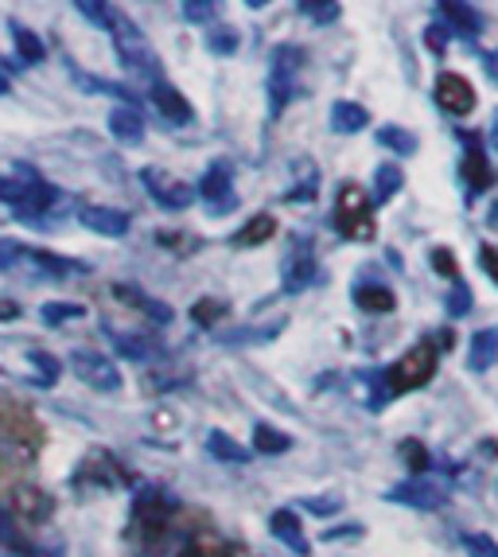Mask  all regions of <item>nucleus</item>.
I'll use <instances>...</instances> for the list:
<instances>
[{
	"label": "nucleus",
	"instance_id": "1",
	"mask_svg": "<svg viewBox=\"0 0 498 557\" xmlns=\"http://www.w3.org/2000/svg\"><path fill=\"white\" fill-rule=\"evenodd\" d=\"M0 355H12V362H0V374H9V379H16V382H28L36 391H51L59 382V374H63V362L51 351H43V347L4 339Z\"/></svg>",
	"mask_w": 498,
	"mask_h": 557
},
{
	"label": "nucleus",
	"instance_id": "2",
	"mask_svg": "<svg viewBox=\"0 0 498 557\" xmlns=\"http://www.w3.org/2000/svg\"><path fill=\"white\" fill-rule=\"evenodd\" d=\"M335 231L351 242H370L378 234V219H374V203L359 184H343L335 196Z\"/></svg>",
	"mask_w": 498,
	"mask_h": 557
},
{
	"label": "nucleus",
	"instance_id": "3",
	"mask_svg": "<svg viewBox=\"0 0 498 557\" xmlns=\"http://www.w3.org/2000/svg\"><path fill=\"white\" fill-rule=\"evenodd\" d=\"M113 44H117V59L125 71H133V75H148L152 83L160 78V59L157 51H152V44L145 39V32L133 24L125 12H117V20H113Z\"/></svg>",
	"mask_w": 498,
	"mask_h": 557
},
{
	"label": "nucleus",
	"instance_id": "4",
	"mask_svg": "<svg viewBox=\"0 0 498 557\" xmlns=\"http://www.w3.org/2000/svg\"><path fill=\"white\" fill-rule=\"evenodd\" d=\"M436 344H416L409 347L406 355L397 362H389V371H386V386L389 394H409V391H421V386H428L436 374Z\"/></svg>",
	"mask_w": 498,
	"mask_h": 557
},
{
	"label": "nucleus",
	"instance_id": "5",
	"mask_svg": "<svg viewBox=\"0 0 498 557\" xmlns=\"http://www.w3.org/2000/svg\"><path fill=\"white\" fill-rule=\"evenodd\" d=\"M304 66V51L296 44H281L273 51V71H269V117H281L296 94V71Z\"/></svg>",
	"mask_w": 498,
	"mask_h": 557
},
{
	"label": "nucleus",
	"instance_id": "6",
	"mask_svg": "<svg viewBox=\"0 0 498 557\" xmlns=\"http://www.w3.org/2000/svg\"><path fill=\"white\" fill-rule=\"evenodd\" d=\"M71 367H74V374L90 386V391H98V394H117L121 391V371L110 355L90 351V347H74Z\"/></svg>",
	"mask_w": 498,
	"mask_h": 557
},
{
	"label": "nucleus",
	"instance_id": "7",
	"mask_svg": "<svg viewBox=\"0 0 498 557\" xmlns=\"http://www.w3.org/2000/svg\"><path fill=\"white\" fill-rule=\"evenodd\" d=\"M140 184H145V191L157 199L164 211H187V207L195 203V187L176 180L172 172H164V168H152V164L140 168Z\"/></svg>",
	"mask_w": 498,
	"mask_h": 557
},
{
	"label": "nucleus",
	"instance_id": "8",
	"mask_svg": "<svg viewBox=\"0 0 498 557\" xmlns=\"http://www.w3.org/2000/svg\"><path fill=\"white\" fill-rule=\"evenodd\" d=\"M179 511V499L164 487H140L137 503H133V519L145 534H160L172 522V515Z\"/></svg>",
	"mask_w": 498,
	"mask_h": 557
},
{
	"label": "nucleus",
	"instance_id": "9",
	"mask_svg": "<svg viewBox=\"0 0 498 557\" xmlns=\"http://www.w3.org/2000/svg\"><path fill=\"white\" fill-rule=\"evenodd\" d=\"M386 499L389 503H406V507H416V511H436V507H444V503H448V492H444L436 480H428V475H413V480L389 487Z\"/></svg>",
	"mask_w": 498,
	"mask_h": 557
},
{
	"label": "nucleus",
	"instance_id": "10",
	"mask_svg": "<svg viewBox=\"0 0 498 557\" xmlns=\"http://www.w3.org/2000/svg\"><path fill=\"white\" fill-rule=\"evenodd\" d=\"M436 106H440L444 113H452V117H468V113L475 110V90H471V83L463 75L444 71V75L436 78Z\"/></svg>",
	"mask_w": 498,
	"mask_h": 557
},
{
	"label": "nucleus",
	"instance_id": "11",
	"mask_svg": "<svg viewBox=\"0 0 498 557\" xmlns=\"http://www.w3.org/2000/svg\"><path fill=\"white\" fill-rule=\"evenodd\" d=\"M199 196L211 203V214H226L234 211L238 196H234V180H231V164H211L207 168L203 184H199Z\"/></svg>",
	"mask_w": 498,
	"mask_h": 557
},
{
	"label": "nucleus",
	"instance_id": "12",
	"mask_svg": "<svg viewBox=\"0 0 498 557\" xmlns=\"http://www.w3.org/2000/svg\"><path fill=\"white\" fill-rule=\"evenodd\" d=\"M78 223H83L86 231L102 234V238H125V234H129V214L117 211V207H102V203L78 207Z\"/></svg>",
	"mask_w": 498,
	"mask_h": 557
},
{
	"label": "nucleus",
	"instance_id": "13",
	"mask_svg": "<svg viewBox=\"0 0 498 557\" xmlns=\"http://www.w3.org/2000/svg\"><path fill=\"white\" fill-rule=\"evenodd\" d=\"M0 557H59V554H47L43 546H36V542L20 530L16 515H12L9 507H0Z\"/></svg>",
	"mask_w": 498,
	"mask_h": 557
},
{
	"label": "nucleus",
	"instance_id": "14",
	"mask_svg": "<svg viewBox=\"0 0 498 557\" xmlns=\"http://www.w3.org/2000/svg\"><path fill=\"white\" fill-rule=\"evenodd\" d=\"M436 24H444L448 32H456V36L463 39H475L483 32V12L471 9V4H456V0H440L436 4Z\"/></svg>",
	"mask_w": 498,
	"mask_h": 557
},
{
	"label": "nucleus",
	"instance_id": "15",
	"mask_svg": "<svg viewBox=\"0 0 498 557\" xmlns=\"http://www.w3.org/2000/svg\"><path fill=\"white\" fill-rule=\"evenodd\" d=\"M148 98H152V106H157V110L164 113L172 125H191V117H195L191 102H187L184 94H179L172 83L157 78V83H152V90H148Z\"/></svg>",
	"mask_w": 498,
	"mask_h": 557
},
{
	"label": "nucleus",
	"instance_id": "16",
	"mask_svg": "<svg viewBox=\"0 0 498 557\" xmlns=\"http://www.w3.org/2000/svg\"><path fill=\"white\" fill-rule=\"evenodd\" d=\"M269 534H273L277 542H285V546L292 549L296 557L312 554V546H308V539H304V527H300L296 511H288V507H281V511L269 515Z\"/></svg>",
	"mask_w": 498,
	"mask_h": 557
},
{
	"label": "nucleus",
	"instance_id": "17",
	"mask_svg": "<svg viewBox=\"0 0 498 557\" xmlns=\"http://www.w3.org/2000/svg\"><path fill=\"white\" fill-rule=\"evenodd\" d=\"M463 145H468V157H463V184H468V191H487L490 184H495V172H490L487 157H483L480 149V137L471 133V137H463Z\"/></svg>",
	"mask_w": 498,
	"mask_h": 557
},
{
	"label": "nucleus",
	"instance_id": "18",
	"mask_svg": "<svg viewBox=\"0 0 498 557\" xmlns=\"http://www.w3.org/2000/svg\"><path fill=\"white\" fill-rule=\"evenodd\" d=\"M315 277V258L308 246H296L292 253H288L285 261V273H281V285H285V293H304L308 285H312Z\"/></svg>",
	"mask_w": 498,
	"mask_h": 557
},
{
	"label": "nucleus",
	"instance_id": "19",
	"mask_svg": "<svg viewBox=\"0 0 498 557\" xmlns=\"http://www.w3.org/2000/svg\"><path fill=\"white\" fill-rule=\"evenodd\" d=\"M113 297L117 300H125V305L129 308H140V312H145L148 320H152V324H172V308L164 305V300H157V297H148V293H140L137 285H113Z\"/></svg>",
	"mask_w": 498,
	"mask_h": 557
},
{
	"label": "nucleus",
	"instance_id": "20",
	"mask_svg": "<svg viewBox=\"0 0 498 557\" xmlns=\"http://www.w3.org/2000/svg\"><path fill=\"white\" fill-rule=\"evenodd\" d=\"M110 133L121 140V145H140V140H145V117H140L137 106H113Z\"/></svg>",
	"mask_w": 498,
	"mask_h": 557
},
{
	"label": "nucleus",
	"instance_id": "21",
	"mask_svg": "<svg viewBox=\"0 0 498 557\" xmlns=\"http://www.w3.org/2000/svg\"><path fill=\"white\" fill-rule=\"evenodd\" d=\"M354 305L362 308V312H394L397 308V297H394V288L378 285V281H362V285H354Z\"/></svg>",
	"mask_w": 498,
	"mask_h": 557
},
{
	"label": "nucleus",
	"instance_id": "22",
	"mask_svg": "<svg viewBox=\"0 0 498 557\" xmlns=\"http://www.w3.org/2000/svg\"><path fill=\"white\" fill-rule=\"evenodd\" d=\"M495 359H498V327H483V332L471 335V344H468V367L471 371L483 374Z\"/></svg>",
	"mask_w": 498,
	"mask_h": 557
},
{
	"label": "nucleus",
	"instance_id": "23",
	"mask_svg": "<svg viewBox=\"0 0 498 557\" xmlns=\"http://www.w3.org/2000/svg\"><path fill=\"white\" fill-rule=\"evenodd\" d=\"M113 339V347H117V355H125V359L133 362H148L160 355V339H152V335H121V332H105Z\"/></svg>",
	"mask_w": 498,
	"mask_h": 557
},
{
	"label": "nucleus",
	"instance_id": "24",
	"mask_svg": "<svg viewBox=\"0 0 498 557\" xmlns=\"http://www.w3.org/2000/svg\"><path fill=\"white\" fill-rule=\"evenodd\" d=\"M9 36H12V44H16V51H20V63H39V59L47 55V44L36 36V32L28 28V24L12 20V24H9Z\"/></svg>",
	"mask_w": 498,
	"mask_h": 557
},
{
	"label": "nucleus",
	"instance_id": "25",
	"mask_svg": "<svg viewBox=\"0 0 498 557\" xmlns=\"http://www.w3.org/2000/svg\"><path fill=\"white\" fill-rule=\"evenodd\" d=\"M370 125V113L362 110L359 102H335L332 106V129L335 133H347V137H351V133H362Z\"/></svg>",
	"mask_w": 498,
	"mask_h": 557
},
{
	"label": "nucleus",
	"instance_id": "26",
	"mask_svg": "<svg viewBox=\"0 0 498 557\" xmlns=\"http://www.w3.org/2000/svg\"><path fill=\"white\" fill-rule=\"evenodd\" d=\"M401 184H406L401 168H397V164H378V168H374V199H370V203H374V207L389 203V199L401 191Z\"/></svg>",
	"mask_w": 498,
	"mask_h": 557
},
{
	"label": "nucleus",
	"instance_id": "27",
	"mask_svg": "<svg viewBox=\"0 0 498 557\" xmlns=\"http://www.w3.org/2000/svg\"><path fill=\"white\" fill-rule=\"evenodd\" d=\"M288 448H292V437H288V433L265 425V421H258V425H253V453L281 456V453H288Z\"/></svg>",
	"mask_w": 498,
	"mask_h": 557
},
{
	"label": "nucleus",
	"instance_id": "28",
	"mask_svg": "<svg viewBox=\"0 0 498 557\" xmlns=\"http://www.w3.org/2000/svg\"><path fill=\"white\" fill-rule=\"evenodd\" d=\"M277 238V219L273 214H258V219H249L238 234H234V246H261V242Z\"/></svg>",
	"mask_w": 498,
	"mask_h": 557
},
{
	"label": "nucleus",
	"instance_id": "29",
	"mask_svg": "<svg viewBox=\"0 0 498 557\" xmlns=\"http://www.w3.org/2000/svg\"><path fill=\"white\" fill-rule=\"evenodd\" d=\"M179 557H249L241 546H226V542L211 539V534H203V539H191L184 549H179Z\"/></svg>",
	"mask_w": 498,
	"mask_h": 557
},
{
	"label": "nucleus",
	"instance_id": "30",
	"mask_svg": "<svg viewBox=\"0 0 498 557\" xmlns=\"http://www.w3.org/2000/svg\"><path fill=\"white\" fill-rule=\"evenodd\" d=\"M207 453L219 456V460H231V465H246L249 460V448H241L238 441H234L231 433H222V429L207 433Z\"/></svg>",
	"mask_w": 498,
	"mask_h": 557
},
{
	"label": "nucleus",
	"instance_id": "31",
	"mask_svg": "<svg viewBox=\"0 0 498 557\" xmlns=\"http://www.w3.org/2000/svg\"><path fill=\"white\" fill-rule=\"evenodd\" d=\"M28 258L39 261V265H47V270L55 273V277H71V273H90V265H86V261L59 258V253H51V250H28Z\"/></svg>",
	"mask_w": 498,
	"mask_h": 557
},
{
	"label": "nucleus",
	"instance_id": "32",
	"mask_svg": "<svg viewBox=\"0 0 498 557\" xmlns=\"http://www.w3.org/2000/svg\"><path fill=\"white\" fill-rule=\"evenodd\" d=\"M47 511H51V499L39 492H32V487H20L16 495V515H24L28 522H43Z\"/></svg>",
	"mask_w": 498,
	"mask_h": 557
},
{
	"label": "nucleus",
	"instance_id": "33",
	"mask_svg": "<svg viewBox=\"0 0 498 557\" xmlns=\"http://www.w3.org/2000/svg\"><path fill=\"white\" fill-rule=\"evenodd\" d=\"M374 140L386 145V149H394V152H406V157H413L416 152V137L409 129H401V125H382V129L374 133Z\"/></svg>",
	"mask_w": 498,
	"mask_h": 557
},
{
	"label": "nucleus",
	"instance_id": "34",
	"mask_svg": "<svg viewBox=\"0 0 498 557\" xmlns=\"http://www.w3.org/2000/svg\"><path fill=\"white\" fill-rule=\"evenodd\" d=\"M74 12L90 20L94 28H105V32H110L113 20H117V9H110V4H102V0H78V4H74Z\"/></svg>",
	"mask_w": 498,
	"mask_h": 557
},
{
	"label": "nucleus",
	"instance_id": "35",
	"mask_svg": "<svg viewBox=\"0 0 498 557\" xmlns=\"http://www.w3.org/2000/svg\"><path fill=\"white\" fill-rule=\"evenodd\" d=\"M397 453H401V460H406L416 475H425L428 468H433V453H428V448L421 445V441H413V437L401 441V448H397Z\"/></svg>",
	"mask_w": 498,
	"mask_h": 557
},
{
	"label": "nucleus",
	"instance_id": "36",
	"mask_svg": "<svg viewBox=\"0 0 498 557\" xmlns=\"http://www.w3.org/2000/svg\"><path fill=\"white\" fill-rule=\"evenodd\" d=\"M207 47H211L214 55H234L241 47V36L234 28H226V24H214V28L207 32Z\"/></svg>",
	"mask_w": 498,
	"mask_h": 557
},
{
	"label": "nucleus",
	"instance_id": "37",
	"mask_svg": "<svg viewBox=\"0 0 498 557\" xmlns=\"http://www.w3.org/2000/svg\"><path fill=\"white\" fill-rule=\"evenodd\" d=\"M444 308H448V317H452V320L468 317V312H471V285H468V281L456 277V285L448 288V297H444Z\"/></svg>",
	"mask_w": 498,
	"mask_h": 557
},
{
	"label": "nucleus",
	"instance_id": "38",
	"mask_svg": "<svg viewBox=\"0 0 498 557\" xmlns=\"http://www.w3.org/2000/svg\"><path fill=\"white\" fill-rule=\"evenodd\" d=\"M300 16H312L315 24H335L343 16V9L332 0H300Z\"/></svg>",
	"mask_w": 498,
	"mask_h": 557
},
{
	"label": "nucleus",
	"instance_id": "39",
	"mask_svg": "<svg viewBox=\"0 0 498 557\" xmlns=\"http://www.w3.org/2000/svg\"><path fill=\"white\" fill-rule=\"evenodd\" d=\"M359 379L370 386V391H366V409H382L389 398H394V394H389V386H386V374H370V371H362Z\"/></svg>",
	"mask_w": 498,
	"mask_h": 557
},
{
	"label": "nucleus",
	"instance_id": "40",
	"mask_svg": "<svg viewBox=\"0 0 498 557\" xmlns=\"http://www.w3.org/2000/svg\"><path fill=\"white\" fill-rule=\"evenodd\" d=\"M78 317H86L83 305H43L39 308V320H43L47 327H59L63 320H78Z\"/></svg>",
	"mask_w": 498,
	"mask_h": 557
},
{
	"label": "nucleus",
	"instance_id": "41",
	"mask_svg": "<svg viewBox=\"0 0 498 557\" xmlns=\"http://www.w3.org/2000/svg\"><path fill=\"white\" fill-rule=\"evenodd\" d=\"M219 317H226V305H222V300H214V297L199 300V305L191 308V320H195V324H203V327L219 324Z\"/></svg>",
	"mask_w": 498,
	"mask_h": 557
},
{
	"label": "nucleus",
	"instance_id": "42",
	"mask_svg": "<svg viewBox=\"0 0 498 557\" xmlns=\"http://www.w3.org/2000/svg\"><path fill=\"white\" fill-rule=\"evenodd\" d=\"M179 12H184L187 24H211V20L219 16V9H214L211 0H187Z\"/></svg>",
	"mask_w": 498,
	"mask_h": 557
},
{
	"label": "nucleus",
	"instance_id": "43",
	"mask_svg": "<svg viewBox=\"0 0 498 557\" xmlns=\"http://www.w3.org/2000/svg\"><path fill=\"white\" fill-rule=\"evenodd\" d=\"M463 549L471 557H498V542L487 539V534H463Z\"/></svg>",
	"mask_w": 498,
	"mask_h": 557
},
{
	"label": "nucleus",
	"instance_id": "44",
	"mask_svg": "<svg viewBox=\"0 0 498 557\" xmlns=\"http://www.w3.org/2000/svg\"><path fill=\"white\" fill-rule=\"evenodd\" d=\"M20 258H28V246H20V242H12V238H0V273L12 270Z\"/></svg>",
	"mask_w": 498,
	"mask_h": 557
},
{
	"label": "nucleus",
	"instance_id": "45",
	"mask_svg": "<svg viewBox=\"0 0 498 557\" xmlns=\"http://www.w3.org/2000/svg\"><path fill=\"white\" fill-rule=\"evenodd\" d=\"M428 261H433V270L436 273H444V277H460V265H456V253L452 250H444V246H440V250H433V253H428Z\"/></svg>",
	"mask_w": 498,
	"mask_h": 557
},
{
	"label": "nucleus",
	"instance_id": "46",
	"mask_svg": "<svg viewBox=\"0 0 498 557\" xmlns=\"http://www.w3.org/2000/svg\"><path fill=\"white\" fill-rule=\"evenodd\" d=\"M300 507H304V511H312V515H323V519H327V515H335L343 507V499H335V495H308L304 503H300Z\"/></svg>",
	"mask_w": 498,
	"mask_h": 557
},
{
	"label": "nucleus",
	"instance_id": "47",
	"mask_svg": "<svg viewBox=\"0 0 498 557\" xmlns=\"http://www.w3.org/2000/svg\"><path fill=\"white\" fill-rule=\"evenodd\" d=\"M448 39H452V32L444 28V24H428L425 28V47L433 51V55H444V51H448Z\"/></svg>",
	"mask_w": 498,
	"mask_h": 557
},
{
	"label": "nucleus",
	"instance_id": "48",
	"mask_svg": "<svg viewBox=\"0 0 498 557\" xmlns=\"http://www.w3.org/2000/svg\"><path fill=\"white\" fill-rule=\"evenodd\" d=\"M480 265L487 270V277L498 285V250H495V246H483V250H480Z\"/></svg>",
	"mask_w": 498,
	"mask_h": 557
},
{
	"label": "nucleus",
	"instance_id": "49",
	"mask_svg": "<svg viewBox=\"0 0 498 557\" xmlns=\"http://www.w3.org/2000/svg\"><path fill=\"white\" fill-rule=\"evenodd\" d=\"M362 527H332V530H323V542H339V539H359Z\"/></svg>",
	"mask_w": 498,
	"mask_h": 557
},
{
	"label": "nucleus",
	"instance_id": "50",
	"mask_svg": "<svg viewBox=\"0 0 498 557\" xmlns=\"http://www.w3.org/2000/svg\"><path fill=\"white\" fill-rule=\"evenodd\" d=\"M20 312H24V308H20L16 300H0V324H9V320H20Z\"/></svg>",
	"mask_w": 498,
	"mask_h": 557
},
{
	"label": "nucleus",
	"instance_id": "51",
	"mask_svg": "<svg viewBox=\"0 0 498 557\" xmlns=\"http://www.w3.org/2000/svg\"><path fill=\"white\" fill-rule=\"evenodd\" d=\"M483 66H487V75L498 83V51H487V59H483Z\"/></svg>",
	"mask_w": 498,
	"mask_h": 557
},
{
	"label": "nucleus",
	"instance_id": "52",
	"mask_svg": "<svg viewBox=\"0 0 498 557\" xmlns=\"http://www.w3.org/2000/svg\"><path fill=\"white\" fill-rule=\"evenodd\" d=\"M12 90V83H9V78H4V75H0V98H4V94H9Z\"/></svg>",
	"mask_w": 498,
	"mask_h": 557
},
{
	"label": "nucleus",
	"instance_id": "53",
	"mask_svg": "<svg viewBox=\"0 0 498 557\" xmlns=\"http://www.w3.org/2000/svg\"><path fill=\"white\" fill-rule=\"evenodd\" d=\"M490 140H495V149H498V117H495V125H490Z\"/></svg>",
	"mask_w": 498,
	"mask_h": 557
},
{
	"label": "nucleus",
	"instance_id": "54",
	"mask_svg": "<svg viewBox=\"0 0 498 557\" xmlns=\"http://www.w3.org/2000/svg\"><path fill=\"white\" fill-rule=\"evenodd\" d=\"M490 226H498V203H495V211H490V219H487Z\"/></svg>",
	"mask_w": 498,
	"mask_h": 557
}]
</instances>
